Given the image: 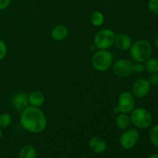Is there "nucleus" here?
<instances>
[{
    "instance_id": "obj_1",
    "label": "nucleus",
    "mask_w": 158,
    "mask_h": 158,
    "mask_svg": "<svg viewBox=\"0 0 158 158\" xmlns=\"http://www.w3.org/2000/svg\"><path fill=\"white\" fill-rule=\"evenodd\" d=\"M20 123L26 131L39 134L46 128L47 120L44 113L40 108L28 106L21 112Z\"/></svg>"
},
{
    "instance_id": "obj_2",
    "label": "nucleus",
    "mask_w": 158,
    "mask_h": 158,
    "mask_svg": "<svg viewBox=\"0 0 158 158\" xmlns=\"http://www.w3.org/2000/svg\"><path fill=\"white\" fill-rule=\"evenodd\" d=\"M153 48L147 40H137L130 48V55L136 63H144L151 57Z\"/></svg>"
},
{
    "instance_id": "obj_3",
    "label": "nucleus",
    "mask_w": 158,
    "mask_h": 158,
    "mask_svg": "<svg viewBox=\"0 0 158 158\" xmlns=\"http://www.w3.org/2000/svg\"><path fill=\"white\" fill-rule=\"evenodd\" d=\"M131 121L136 127L147 129L153 123V117L151 113L143 107L134 108L131 112Z\"/></svg>"
},
{
    "instance_id": "obj_4",
    "label": "nucleus",
    "mask_w": 158,
    "mask_h": 158,
    "mask_svg": "<svg viewBox=\"0 0 158 158\" xmlns=\"http://www.w3.org/2000/svg\"><path fill=\"white\" fill-rule=\"evenodd\" d=\"M91 63L97 71L105 72L112 66L113 56L107 49H100L94 54Z\"/></svg>"
},
{
    "instance_id": "obj_5",
    "label": "nucleus",
    "mask_w": 158,
    "mask_h": 158,
    "mask_svg": "<svg viewBox=\"0 0 158 158\" xmlns=\"http://www.w3.org/2000/svg\"><path fill=\"white\" fill-rule=\"evenodd\" d=\"M115 36V32L112 29H102L94 36V45L99 49H107L114 44Z\"/></svg>"
},
{
    "instance_id": "obj_6",
    "label": "nucleus",
    "mask_w": 158,
    "mask_h": 158,
    "mask_svg": "<svg viewBox=\"0 0 158 158\" xmlns=\"http://www.w3.org/2000/svg\"><path fill=\"white\" fill-rule=\"evenodd\" d=\"M140 139V134L137 129L131 128L127 129L120 135L119 141L120 144L124 150H131L136 146Z\"/></svg>"
},
{
    "instance_id": "obj_7",
    "label": "nucleus",
    "mask_w": 158,
    "mask_h": 158,
    "mask_svg": "<svg viewBox=\"0 0 158 158\" xmlns=\"http://www.w3.org/2000/svg\"><path fill=\"white\" fill-rule=\"evenodd\" d=\"M120 113L129 114L135 108V97L130 91H123L120 94L117 102Z\"/></svg>"
},
{
    "instance_id": "obj_8",
    "label": "nucleus",
    "mask_w": 158,
    "mask_h": 158,
    "mask_svg": "<svg viewBox=\"0 0 158 158\" xmlns=\"http://www.w3.org/2000/svg\"><path fill=\"white\" fill-rule=\"evenodd\" d=\"M113 72L117 77L126 78L134 73V63L127 59L117 60L113 66Z\"/></svg>"
},
{
    "instance_id": "obj_9",
    "label": "nucleus",
    "mask_w": 158,
    "mask_h": 158,
    "mask_svg": "<svg viewBox=\"0 0 158 158\" xmlns=\"http://www.w3.org/2000/svg\"><path fill=\"white\" fill-rule=\"evenodd\" d=\"M151 87V86L148 80L143 78L137 79L133 84L131 93L135 98H144L149 94Z\"/></svg>"
},
{
    "instance_id": "obj_10",
    "label": "nucleus",
    "mask_w": 158,
    "mask_h": 158,
    "mask_svg": "<svg viewBox=\"0 0 158 158\" xmlns=\"http://www.w3.org/2000/svg\"><path fill=\"white\" fill-rule=\"evenodd\" d=\"M12 106L18 112H22L29 106V96L23 92L15 94L12 98Z\"/></svg>"
},
{
    "instance_id": "obj_11",
    "label": "nucleus",
    "mask_w": 158,
    "mask_h": 158,
    "mask_svg": "<svg viewBox=\"0 0 158 158\" xmlns=\"http://www.w3.org/2000/svg\"><path fill=\"white\" fill-rule=\"evenodd\" d=\"M89 150L93 153L97 154H101L106 150L107 144L106 140L100 137H94L89 141Z\"/></svg>"
},
{
    "instance_id": "obj_12",
    "label": "nucleus",
    "mask_w": 158,
    "mask_h": 158,
    "mask_svg": "<svg viewBox=\"0 0 158 158\" xmlns=\"http://www.w3.org/2000/svg\"><path fill=\"white\" fill-rule=\"evenodd\" d=\"M132 43V40L127 34L118 33L117 35H116L114 44H115L116 47L120 50H128L131 48Z\"/></svg>"
},
{
    "instance_id": "obj_13",
    "label": "nucleus",
    "mask_w": 158,
    "mask_h": 158,
    "mask_svg": "<svg viewBox=\"0 0 158 158\" xmlns=\"http://www.w3.org/2000/svg\"><path fill=\"white\" fill-rule=\"evenodd\" d=\"M45 102V96L42 92L38 90L32 91L29 96V103L30 106L40 107L43 106Z\"/></svg>"
},
{
    "instance_id": "obj_14",
    "label": "nucleus",
    "mask_w": 158,
    "mask_h": 158,
    "mask_svg": "<svg viewBox=\"0 0 158 158\" xmlns=\"http://www.w3.org/2000/svg\"><path fill=\"white\" fill-rule=\"evenodd\" d=\"M68 35V29L63 25H58L52 29L51 36L56 41H62Z\"/></svg>"
},
{
    "instance_id": "obj_15",
    "label": "nucleus",
    "mask_w": 158,
    "mask_h": 158,
    "mask_svg": "<svg viewBox=\"0 0 158 158\" xmlns=\"http://www.w3.org/2000/svg\"><path fill=\"white\" fill-rule=\"evenodd\" d=\"M116 126L122 131H125L131 125V121L130 116L127 115V114H123V113H120L118 116L117 117L115 120Z\"/></svg>"
},
{
    "instance_id": "obj_16",
    "label": "nucleus",
    "mask_w": 158,
    "mask_h": 158,
    "mask_svg": "<svg viewBox=\"0 0 158 158\" xmlns=\"http://www.w3.org/2000/svg\"><path fill=\"white\" fill-rule=\"evenodd\" d=\"M37 153L35 148L31 145H25L19 153V158H36Z\"/></svg>"
},
{
    "instance_id": "obj_17",
    "label": "nucleus",
    "mask_w": 158,
    "mask_h": 158,
    "mask_svg": "<svg viewBox=\"0 0 158 158\" xmlns=\"http://www.w3.org/2000/svg\"><path fill=\"white\" fill-rule=\"evenodd\" d=\"M144 67L145 70L151 74L158 73V60L151 57L144 62Z\"/></svg>"
},
{
    "instance_id": "obj_18",
    "label": "nucleus",
    "mask_w": 158,
    "mask_h": 158,
    "mask_svg": "<svg viewBox=\"0 0 158 158\" xmlns=\"http://www.w3.org/2000/svg\"><path fill=\"white\" fill-rule=\"evenodd\" d=\"M103 23H104V16L101 12L95 11L93 12L92 15H91V23L94 26H97V27L101 26H103Z\"/></svg>"
},
{
    "instance_id": "obj_19",
    "label": "nucleus",
    "mask_w": 158,
    "mask_h": 158,
    "mask_svg": "<svg viewBox=\"0 0 158 158\" xmlns=\"http://www.w3.org/2000/svg\"><path fill=\"white\" fill-rule=\"evenodd\" d=\"M12 123V117L8 113H3L0 114V127L2 129L8 127Z\"/></svg>"
},
{
    "instance_id": "obj_20",
    "label": "nucleus",
    "mask_w": 158,
    "mask_h": 158,
    "mask_svg": "<svg viewBox=\"0 0 158 158\" xmlns=\"http://www.w3.org/2000/svg\"><path fill=\"white\" fill-rule=\"evenodd\" d=\"M150 140L153 145L158 148V124L154 125L151 129L149 134Z\"/></svg>"
},
{
    "instance_id": "obj_21",
    "label": "nucleus",
    "mask_w": 158,
    "mask_h": 158,
    "mask_svg": "<svg viewBox=\"0 0 158 158\" xmlns=\"http://www.w3.org/2000/svg\"><path fill=\"white\" fill-rule=\"evenodd\" d=\"M148 6L150 12L158 15V0H149Z\"/></svg>"
},
{
    "instance_id": "obj_22",
    "label": "nucleus",
    "mask_w": 158,
    "mask_h": 158,
    "mask_svg": "<svg viewBox=\"0 0 158 158\" xmlns=\"http://www.w3.org/2000/svg\"><path fill=\"white\" fill-rule=\"evenodd\" d=\"M7 54V46L3 40H0V60H3Z\"/></svg>"
},
{
    "instance_id": "obj_23",
    "label": "nucleus",
    "mask_w": 158,
    "mask_h": 158,
    "mask_svg": "<svg viewBox=\"0 0 158 158\" xmlns=\"http://www.w3.org/2000/svg\"><path fill=\"white\" fill-rule=\"evenodd\" d=\"M148 80L150 83V84H151V86H158V73L151 74Z\"/></svg>"
},
{
    "instance_id": "obj_24",
    "label": "nucleus",
    "mask_w": 158,
    "mask_h": 158,
    "mask_svg": "<svg viewBox=\"0 0 158 158\" xmlns=\"http://www.w3.org/2000/svg\"><path fill=\"white\" fill-rule=\"evenodd\" d=\"M145 67L143 63H136L135 64H134V72L140 73H143Z\"/></svg>"
},
{
    "instance_id": "obj_25",
    "label": "nucleus",
    "mask_w": 158,
    "mask_h": 158,
    "mask_svg": "<svg viewBox=\"0 0 158 158\" xmlns=\"http://www.w3.org/2000/svg\"><path fill=\"white\" fill-rule=\"evenodd\" d=\"M11 3V0H0V10L7 9Z\"/></svg>"
},
{
    "instance_id": "obj_26",
    "label": "nucleus",
    "mask_w": 158,
    "mask_h": 158,
    "mask_svg": "<svg viewBox=\"0 0 158 158\" xmlns=\"http://www.w3.org/2000/svg\"><path fill=\"white\" fill-rule=\"evenodd\" d=\"M148 158H158V154H154L152 155L149 156Z\"/></svg>"
},
{
    "instance_id": "obj_27",
    "label": "nucleus",
    "mask_w": 158,
    "mask_h": 158,
    "mask_svg": "<svg viewBox=\"0 0 158 158\" xmlns=\"http://www.w3.org/2000/svg\"><path fill=\"white\" fill-rule=\"evenodd\" d=\"M154 44H155V46H156V48H157V49H158V35H157V38H156V40H155V42H154Z\"/></svg>"
},
{
    "instance_id": "obj_28",
    "label": "nucleus",
    "mask_w": 158,
    "mask_h": 158,
    "mask_svg": "<svg viewBox=\"0 0 158 158\" xmlns=\"http://www.w3.org/2000/svg\"><path fill=\"white\" fill-rule=\"evenodd\" d=\"M114 112H115V113H119V114H120V111H119V110H118V108H117V107H115V108H114Z\"/></svg>"
},
{
    "instance_id": "obj_29",
    "label": "nucleus",
    "mask_w": 158,
    "mask_h": 158,
    "mask_svg": "<svg viewBox=\"0 0 158 158\" xmlns=\"http://www.w3.org/2000/svg\"><path fill=\"white\" fill-rule=\"evenodd\" d=\"M2 128L0 127V140L2 139Z\"/></svg>"
},
{
    "instance_id": "obj_30",
    "label": "nucleus",
    "mask_w": 158,
    "mask_h": 158,
    "mask_svg": "<svg viewBox=\"0 0 158 158\" xmlns=\"http://www.w3.org/2000/svg\"><path fill=\"white\" fill-rule=\"evenodd\" d=\"M157 93H158V89H157Z\"/></svg>"
}]
</instances>
